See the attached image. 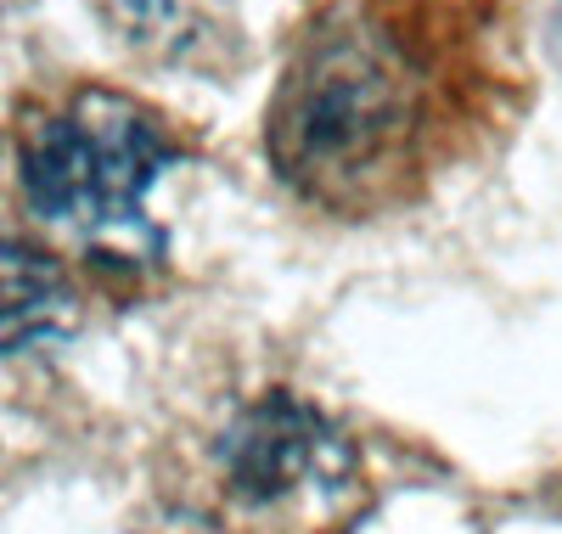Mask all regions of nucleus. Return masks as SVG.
Instances as JSON below:
<instances>
[{
  "instance_id": "obj_4",
  "label": "nucleus",
  "mask_w": 562,
  "mask_h": 534,
  "mask_svg": "<svg viewBox=\"0 0 562 534\" xmlns=\"http://www.w3.org/2000/svg\"><path fill=\"white\" fill-rule=\"evenodd\" d=\"M68 287L57 276V265L23 248V242L0 236V349L34 344V337H52L68 326Z\"/></svg>"
},
{
  "instance_id": "obj_1",
  "label": "nucleus",
  "mask_w": 562,
  "mask_h": 534,
  "mask_svg": "<svg viewBox=\"0 0 562 534\" xmlns=\"http://www.w3.org/2000/svg\"><path fill=\"white\" fill-rule=\"evenodd\" d=\"M411 135L416 96L394 45L360 23H333L281 74L265 141L288 186L321 203H349L400 169Z\"/></svg>"
},
{
  "instance_id": "obj_2",
  "label": "nucleus",
  "mask_w": 562,
  "mask_h": 534,
  "mask_svg": "<svg viewBox=\"0 0 562 534\" xmlns=\"http://www.w3.org/2000/svg\"><path fill=\"white\" fill-rule=\"evenodd\" d=\"M175 164V141L153 113L113 90H90L23 141V191L34 214L90 231L140 236L147 191Z\"/></svg>"
},
{
  "instance_id": "obj_3",
  "label": "nucleus",
  "mask_w": 562,
  "mask_h": 534,
  "mask_svg": "<svg viewBox=\"0 0 562 534\" xmlns=\"http://www.w3.org/2000/svg\"><path fill=\"white\" fill-rule=\"evenodd\" d=\"M333 427H326L310 405L270 394L237 416L225 433V478L243 501H276L299 490L304 478H321L333 461Z\"/></svg>"
},
{
  "instance_id": "obj_5",
  "label": "nucleus",
  "mask_w": 562,
  "mask_h": 534,
  "mask_svg": "<svg viewBox=\"0 0 562 534\" xmlns=\"http://www.w3.org/2000/svg\"><path fill=\"white\" fill-rule=\"evenodd\" d=\"M198 0H124V12L135 18V23H175V18H186Z\"/></svg>"
}]
</instances>
